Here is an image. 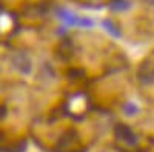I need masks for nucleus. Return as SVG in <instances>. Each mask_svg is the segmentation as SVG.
I'll use <instances>...</instances> for the list:
<instances>
[{
  "mask_svg": "<svg viewBox=\"0 0 154 152\" xmlns=\"http://www.w3.org/2000/svg\"><path fill=\"white\" fill-rule=\"evenodd\" d=\"M103 26H105L106 29H109V31H111L112 34H117V31H116V28L112 26V25H111V23H109L108 20H105V22H103Z\"/></svg>",
  "mask_w": 154,
  "mask_h": 152,
  "instance_id": "f03ea898",
  "label": "nucleus"
},
{
  "mask_svg": "<svg viewBox=\"0 0 154 152\" xmlns=\"http://www.w3.org/2000/svg\"><path fill=\"white\" fill-rule=\"evenodd\" d=\"M59 16L62 17V20L68 23V25H74V26H91L93 22L89 19H85V17H79L72 14V12L66 11V9H60L59 11Z\"/></svg>",
  "mask_w": 154,
  "mask_h": 152,
  "instance_id": "f257e3e1",
  "label": "nucleus"
}]
</instances>
